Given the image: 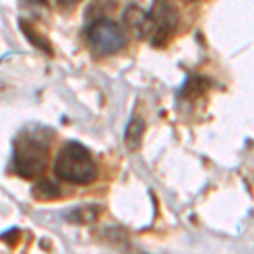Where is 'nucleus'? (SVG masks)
<instances>
[{
    "label": "nucleus",
    "mask_w": 254,
    "mask_h": 254,
    "mask_svg": "<svg viewBox=\"0 0 254 254\" xmlns=\"http://www.w3.org/2000/svg\"><path fill=\"white\" fill-rule=\"evenodd\" d=\"M153 31H151L149 43L156 48H161L168 44L171 36L176 32L180 22V15L176 12V7L168 0H156L153 5V10L149 12Z\"/></svg>",
    "instance_id": "20e7f679"
},
{
    "label": "nucleus",
    "mask_w": 254,
    "mask_h": 254,
    "mask_svg": "<svg viewBox=\"0 0 254 254\" xmlns=\"http://www.w3.org/2000/svg\"><path fill=\"white\" fill-rule=\"evenodd\" d=\"M20 27H22V31L26 32L27 39L31 41L34 46H38L41 51H48L49 55H51V46L46 43V39H44L43 34H39L38 31L34 29V27L31 26V24H27L26 20H20Z\"/></svg>",
    "instance_id": "6e6552de"
},
{
    "label": "nucleus",
    "mask_w": 254,
    "mask_h": 254,
    "mask_svg": "<svg viewBox=\"0 0 254 254\" xmlns=\"http://www.w3.org/2000/svg\"><path fill=\"white\" fill-rule=\"evenodd\" d=\"M98 215V207L95 205H87V207H81V208H76L73 210V215H71V220L75 222H93Z\"/></svg>",
    "instance_id": "1a4fd4ad"
},
{
    "label": "nucleus",
    "mask_w": 254,
    "mask_h": 254,
    "mask_svg": "<svg viewBox=\"0 0 254 254\" xmlns=\"http://www.w3.org/2000/svg\"><path fill=\"white\" fill-rule=\"evenodd\" d=\"M80 0H58V3L61 7H73V5H76Z\"/></svg>",
    "instance_id": "9d476101"
},
{
    "label": "nucleus",
    "mask_w": 254,
    "mask_h": 254,
    "mask_svg": "<svg viewBox=\"0 0 254 254\" xmlns=\"http://www.w3.org/2000/svg\"><path fill=\"white\" fill-rule=\"evenodd\" d=\"M32 195L36 200H55L60 196V188L49 180H44L32 188Z\"/></svg>",
    "instance_id": "0eeeda50"
},
{
    "label": "nucleus",
    "mask_w": 254,
    "mask_h": 254,
    "mask_svg": "<svg viewBox=\"0 0 254 254\" xmlns=\"http://www.w3.org/2000/svg\"><path fill=\"white\" fill-rule=\"evenodd\" d=\"M48 144L36 136L24 134L14 144V170L20 178L36 180L48 165Z\"/></svg>",
    "instance_id": "f03ea898"
},
{
    "label": "nucleus",
    "mask_w": 254,
    "mask_h": 254,
    "mask_svg": "<svg viewBox=\"0 0 254 254\" xmlns=\"http://www.w3.org/2000/svg\"><path fill=\"white\" fill-rule=\"evenodd\" d=\"M55 175L60 182L88 185L97 178V165L92 154L80 142H66L55 161Z\"/></svg>",
    "instance_id": "f257e3e1"
},
{
    "label": "nucleus",
    "mask_w": 254,
    "mask_h": 254,
    "mask_svg": "<svg viewBox=\"0 0 254 254\" xmlns=\"http://www.w3.org/2000/svg\"><path fill=\"white\" fill-rule=\"evenodd\" d=\"M90 48L98 56L116 55L126 46V34L117 22L110 19H97L85 29Z\"/></svg>",
    "instance_id": "7ed1b4c3"
},
{
    "label": "nucleus",
    "mask_w": 254,
    "mask_h": 254,
    "mask_svg": "<svg viewBox=\"0 0 254 254\" xmlns=\"http://www.w3.org/2000/svg\"><path fill=\"white\" fill-rule=\"evenodd\" d=\"M187 2H193V0H187Z\"/></svg>",
    "instance_id": "9b49d317"
},
{
    "label": "nucleus",
    "mask_w": 254,
    "mask_h": 254,
    "mask_svg": "<svg viewBox=\"0 0 254 254\" xmlns=\"http://www.w3.org/2000/svg\"><path fill=\"white\" fill-rule=\"evenodd\" d=\"M146 130V122L142 121L141 117H132L129 121V124L126 127L124 132V142L126 147L129 151H137L139 146H141L142 136H144Z\"/></svg>",
    "instance_id": "423d86ee"
},
{
    "label": "nucleus",
    "mask_w": 254,
    "mask_h": 254,
    "mask_svg": "<svg viewBox=\"0 0 254 254\" xmlns=\"http://www.w3.org/2000/svg\"><path fill=\"white\" fill-rule=\"evenodd\" d=\"M122 19L127 24V27L136 34V38L141 39L151 38L153 24H151L149 12H144L137 5H129L124 14H122Z\"/></svg>",
    "instance_id": "39448f33"
}]
</instances>
